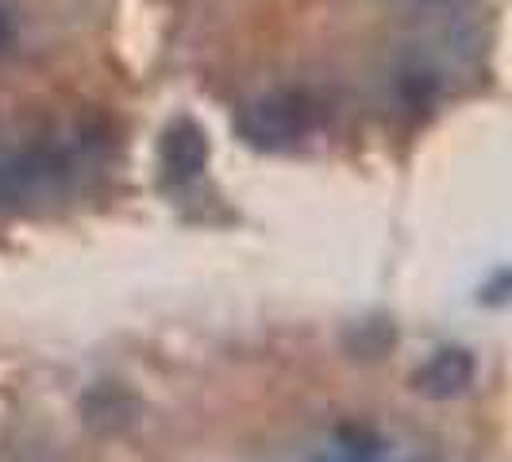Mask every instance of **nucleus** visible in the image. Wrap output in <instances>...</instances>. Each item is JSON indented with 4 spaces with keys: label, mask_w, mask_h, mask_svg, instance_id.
Segmentation results:
<instances>
[{
    "label": "nucleus",
    "mask_w": 512,
    "mask_h": 462,
    "mask_svg": "<svg viewBox=\"0 0 512 462\" xmlns=\"http://www.w3.org/2000/svg\"><path fill=\"white\" fill-rule=\"evenodd\" d=\"M470 382H474V355L462 351V347L439 351L412 374V389L432 397V401H451V397L466 393Z\"/></svg>",
    "instance_id": "2"
},
{
    "label": "nucleus",
    "mask_w": 512,
    "mask_h": 462,
    "mask_svg": "<svg viewBox=\"0 0 512 462\" xmlns=\"http://www.w3.org/2000/svg\"><path fill=\"white\" fill-rule=\"evenodd\" d=\"M316 124V104L301 89H274L266 97H258L243 116L239 131L255 143V147H285L297 143L308 128Z\"/></svg>",
    "instance_id": "1"
},
{
    "label": "nucleus",
    "mask_w": 512,
    "mask_h": 462,
    "mask_svg": "<svg viewBox=\"0 0 512 462\" xmlns=\"http://www.w3.org/2000/svg\"><path fill=\"white\" fill-rule=\"evenodd\" d=\"M8 43H12V20L0 12V54L8 51Z\"/></svg>",
    "instance_id": "4"
},
{
    "label": "nucleus",
    "mask_w": 512,
    "mask_h": 462,
    "mask_svg": "<svg viewBox=\"0 0 512 462\" xmlns=\"http://www.w3.org/2000/svg\"><path fill=\"white\" fill-rule=\"evenodd\" d=\"M208 166V139L193 120H178L162 135V170L174 181L201 178Z\"/></svg>",
    "instance_id": "3"
}]
</instances>
